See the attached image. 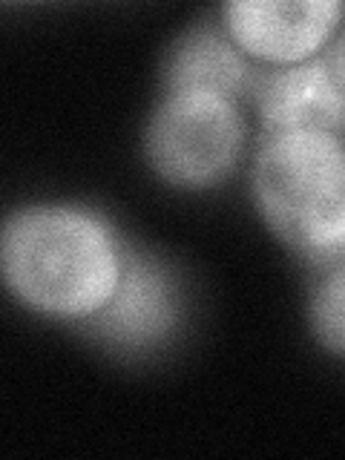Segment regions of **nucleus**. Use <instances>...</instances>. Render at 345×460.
Listing matches in <instances>:
<instances>
[{"label": "nucleus", "instance_id": "nucleus-1", "mask_svg": "<svg viewBox=\"0 0 345 460\" xmlns=\"http://www.w3.org/2000/svg\"><path fill=\"white\" fill-rule=\"evenodd\" d=\"M127 248L95 210L32 205L0 225V282L29 311L95 320L124 273Z\"/></svg>", "mask_w": 345, "mask_h": 460}, {"label": "nucleus", "instance_id": "nucleus-2", "mask_svg": "<svg viewBox=\"0 0 345 460\" xmlns=\"http://www.w3.org/2000/svg\"><path fill=\"white\" fill-rule=\"evenodd\" d=\"M253 199L268 227L316 265L342 259L345 153L320 129L268 133L253 158Z\"/></svg>", "mask_w": 345, "mask_h": 460}, {"label": "nucleus", "instance_id": "nucleus-3", "mask_svg": "<svg viewBox=\"0 0 345 460\" xmlns=\"http://www.w3.org/2000/svg\"><path fill=\"white\" fill-rule=\"evenodd\" d=\"M244 138V115L234 98L164 93L150 115L144 150L158 179L181 190H208L236 170Z\"/></svg>", "mask_w": 345, "mask_h": 460}, {"label": "nucleus", "instance_id": "nucleus-4", "mask_svg": "<svg viewBox=\"0 0 345 460\" xmlns=\"http://www.w3.org/2000/svg\"><path fill=\"white\" fill-rule=\"evenodd\" d=\"M340 0H230L222 29L244 58L296 66L323 55L340 35Z\"/></svg>", "mask_w": 345, "mask_h": 460}, {"label": "nucleus", "instance_id": "nucleus-5", "mask_svg": "<svg viewBox=\"0 0 345 460\" xmlns=\"http://www.w3.org/2000/svg\"><path fill=\"white\" fill-rule=\"evenodd\" d=\"M248 93L268 133L320 129L342 136V38L305 64L253 72Z\"/></svg>", "mask_w": 345, "mask_h": 460}, {"label": "nucleus", "instance_id": "nucleus-6", "mask_svg": "<svg viewBox=\"0 0 345 460\" xmlns=\"http://www.w3.org/2000/svg\"><path fill=\"white\" fill-rule=\"evenodd\" d=\"M176 325V294L155 259L127 251L121 282L110 305L95 316V331L107 342L144 349L162 342Z\"/></svg>", "mask_w": 345, "mask_h": 460}, {"label": "nucleus", "instance_id": "nucleus-7", "mask_svg": "<svg viewBox=\"0 0 345 460\" xmlns=\"http://www.w3.org/2000/svg\"><path fill=\"white\" fill-rule=\"evenodd\" d=\"M253 66L225 29L196 26L176 40L164 64L167 93H210L225 98H239L248 93Z\"/></svg>", "mask_w": 345, "mask_h": 460}, {"label": "nucleus", "instance_id": "nucleus-8", "mask_svg": "<svg viewBox=\"0 0 345 460\" xmlns=\"http://www.w3.org/2000/svg\"><path fill=\"white\" fill-rule=\"evenodd\" d=\"M325 277L316 285L314 302H311V323L320 342L325 349L340 357L345 342V268L342 259L331 265H323Z\"/></svg>", "mask_w": 345, "mask_h": 460}]
</instances>
